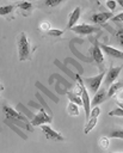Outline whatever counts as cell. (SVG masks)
Here are the masks:
<instances>
[{
  "mask_svg": "<svg viewBox=\"0 0 123 153\" xmlns=\"http://www.w3.org/2000/svg\"><path fill=\"white\" fill-rule=\"evenodd\" d=\"M41 129L43 130V133L45 134V137L48 140H55V141H62L63 140V136L60 133H57L56 130H54L51 127H49V126L42 124L41 126Z\"/></svg>",
  "mask_w": 123,
  "mask_h": 153,
  "instance_id": "obj_9",
  "label": "cell"
},
{
  "mask_svg": "<svg viewBox=\"0 0 123 153\" xmlns=\"http://www.w3.org/2000/svg\"><path fill=\"white\" fill-rule=\"evenodd\" d=\"M67 98H68L70 102L76 103L78 105H82V99H81V96L76 94L74 91H68V92H67Z\"/></svg>",
  "mask_w": 123,
  "mask_h": 153,
  "instance_id": "obj_17",
  "label": "cell"
},
{
  "mask_svg": "<svg viewBox=\"0 0 123 153\" xmlns=\"http://www.w3.org/2000/svg\"><path fill=\"white\" fill-rule=\"evenodd\" d=\"M117 1L116 0H107L106 1V7L110 10V11H115L116 10V7H117Z\"/></svg>",
  "mask_w": 123,
  "mask_h": 153,
  "instance_id": "obj_27",
  "label": "cell"
},
{
  "mask_svg": "<svg viewBox=\"0 0 123 153\" xmlns=\"http://www.w3.org/2000/svg\"><path fill=\"white\" fill-rule=\"evenodd\" d=\"M106 98H107V92L105 91V88H100V90H98V91L94 93L93 99L91 100V106H96V105L102 104Z\"/></svg>",
  "mask_w": 123,
  "mask_h": 153,
  "instance_id": "obj_12",
  "label": "cell"
},
{
  "mask_svg": "<svg viewBox=\"0 0 123 153\" xmlns=\"http://www.w3.org/2000/svg\"><path fill=\"white\" fill-rule=\"evenodd\" d=\"M17 7H19L20 10H31L32 8V4L29 1H19L16 4Z\"/></svg>",
  "mask_w": 123,
  "mask_h": 153,
  "instance_id": "obj_21",
  "label": "cell"
},
{
  "mask_svg": "<svg viewBox=\"0 0 123 153\" xmlns=\"http://www.w3.org/2000/svg\"><path fill=\"white\" fill-rule=\"evenodd\" d=\"M115 38L118 45L123 48V25L121 23H117V27L115 30Z\"/></svg>",
  "mask_w": 123,
  "mask_h": 153,
  "instance_id": "obj_14",
  "label": "cell"
},
{
  "mask_svg": "<svg viewBox=\"0 0 123 153\" xmlns=\"http://www.w3.org/2000/svg\"><path fill=\"white\" fill-rule=\"evenodd\" d=\"M90 53H91V56L93 57V60L98 63H103L104 61V55H103V50L99 45V42L96 39L93 45L90 48Z\"/></svg>",
  "mask_w": 123,
  "mask_h": 153,
  "instance_id": "obj_8",
  "label": "cell"
},
{
  "mask_svg": "<svg viewBox=\"0 0 123 153\" xmlns=\"http://www.w3.org/2000/svg\"><path fill=\"white\" fill-rule=\"evenodd\" d=\"M103 1H107V0H103Z\"/></svg>",
  "mask_w": 123,
  "mask_h": 153,
  "instance_id": "obj_33",
  "label": "cell"
},
{
  "mask_svg": "<svg viewBox=\"0 0 123 153\" xmlns=\"http://www.w3.org/2000/svg\"><path fill=\"white\" fill-rule=\"evenodd\" d=\"M14 7H16V4L1 6V7H0V14H1V16H6V14H8L10 12H12V11L14 10Z\"/></svg>",
  "mask_w": 123,
  "mask_h": 153,
  "instance_id": "obj_19",
  "label": "cell"
},
{
  "mask_svg": "<svg viewBox=\"0 0 123 153\" xmlns=\"http://www.w3.org/2000/svg\"><path fill=\"white\" fill-rule=\"evenodd\" d=\"M109 137H112V139H123V129L112 130V131L109 134Z\"/></svg>",
  "mask_w": 123,
  "mask_h": 153,
  "instance_id": "obj_22",
  "label": "cell"
},
{
  "mask_svg": "<svg viewBox=\"0 0 123 153\" xmlns=\"http://www.w3.org/2000/svg\"><path fill=\"white\" fill-rule=\"evenodd\" d=\"M76 81L79 82V85H80V87H81V99H82V108H84V110H85L86 121H88V120H90V114H91V111H90V108H91L90 94H88V92H87V90H86V85H85L84 80H82V79H81L79 75H76Z\"/></svg>",
  "mask_w": 123,
  "mask_h": 153,
  "instance_id": "obj_2",
  "label": "cell"
},
{
  "mask_svg": "<svg viewBox=\"0 0 123 153\" xmlns=\"http://www.w3.org/2000/svg\"><path fill=\"white\" fill-rule=\"evenodd\" d=\"M105 72H102L100 74L96 75V76H88L86 79H84V82L85 85L90 88V91L94 94L98 90H99V86L102 85V81H103V78H105Z\"/></svg>",
  "mask_w": 123,
  "mask_h": 153,
  "instance_id": "obj_3",
  "label": "cell"
},
{
  "mask_svg": "<svg viewBox=\"0 0 123 153\" xmlns=\"http://www.w3.org/2000/svg\"><path fill=\"white\" fill-rule=\"evenodd\" d=\"M39 29H41L42 31H49V30L51 29L50 23H49V22H42V23L39 24Z\"/></svg>",
  "mask_w": 123,
  "mask_h": 153,
  "instance_id": "obj_28",
  "label": "cell"
},
{
  "mask_svg": "<svg viewBox=\"0 0 123 153\" xmlns=\"http://www.w3.org/2000/svg\"><path fill=\"white\" fill-rule=\"evenodd\" d=\"M122 71V67H110L105 74V79H104V86H110L112 82H115V80L117 79V76L119 75Z\"/></svg>",
  "mask_w": 123,
  "mask_h": 153,
  "instance_id": "obj_7",
  "label": "cell"
},
{
  "mask_svg": "<svg viewBox=\"0 0 123 153\" xmlns=\"http://www.w3.org/2000/svg\"><path fill=\"white\" fill-rule=\"evenodd\" d=\"M117 104H118V106H121V108L123 109V102H121V100L118 102V100H117Z\"/></svg>",
  "mask_w": 123,
  "mask_h": 153,
  "instance_id": "obj_31",
  "label": "cell"
},
{
  "mask_svg": "<svg viewBox=\"0 0 123 153\" xmlns=\"http://www.w3.org/2000/svg\"><path fill=\"white\" fill-rule=\"evenodd\" d=\"M117 2H118V5H121V7L123 8V0H118Z\"/></svg>",
  "mask_w": 123,
  "mask_h": 153,
  "instance_id": "obj_32",
  "label": "cell"
},
{
  "mask_svg": "<svg viewBox=\"0 0 123 153\" xmlns=\"http://www.w3.org/2000/svg\"><path fill=\"white\" fill-rule=\"evenodd\" d=\"M80 13H81V8L79 6H76L73 12L69 14V19H68V24H67V29H70L73 27L74 25H76L78 20L80 19Z\"/></svg>",
  "mask_w": 123,
  "mask_h": 153,
  "instance_id": "obj_13",
  "label": "cell"
},
{
  "mask_svg": "<svg viewBox=\"0 0 123 153\" xmlns=\"http://www.w3.org/2000/svg\"><path fill=\"white\" fill-rule=\"evenodd\" d=\"M110 137L109 136H102L99 139V146L103 148V149H107L109 148V145H110Z\"/></svg>",
  "mask_w": 123,
  "mask_h": 153,
  "instance_id": "obj_20",
  "label": "cell"
},
{
  "mask_svg": "<svg viewBox=\"0 0 123 153\" xmlns=\"http://www.w3.org/2000/svg\"><path fill=\"white\" fill-rule=\"evenodd\" d=\"M67 112L70 116H78L79 115V105L74 102H70L67 104Z\"/></svg>",
  "mask_w": 123,
  "mask_h": 153,
  "instance_id": "obj_16",
  "label": "cell"
},
{
  "mask_svg": "<svg viewBox=\"0 0 123 153\" xmlns=\"http://www.w3.org/2000/svg\"><path fill=\"white\" fill-rule=\"evenodd\" d=\"M113 16H112V12L109 11V12H99V13H94L92 14L91 17V20L94 23V24H98V25H102V24H105L109 19H111Z\"/></svg>",
  "mask_w": 123,
  "mask_h": 153,
  "instance_id": "obj_10",
  "label": "cell"
},
{
  "mask_svg": "<svg viewBox=\"0 0 123 153\" xmlns=\"http://www.w3.org/2000/svg\"><path fill=\"white\" fill-rule=\"evenodd\" d=\"M117 98H118V100H123V88H121L117 92Z\"/></svg>",
  "mask_w": 123,
  "mask_h": 153,
  "instance_id": "obj_30",
  "label": "cell"
},
{
  "mask_svg": "<svg viewBox=\"0 0 123 153\" xmlns=\"http://www.w3.org/2000/svg\"><path fill=\"white\" fill-rule=\"evenodd\" d=\"M99 45H100L102 50H103L105 54H107L109 56H111V57H113V59L123 60V51H122V50H118V49H116V48L109 47V45H106V44H104V43H99Z\"/></svg>",
  "mask_w": 123,
  "mask_h": 153,
  "instance_id": "obj_11",
  "label": "cell"
},
{
  "mask_svg": "<svg viewBox=\"0 0 123 153\" xmlns=\"http://www.w3.org/2000/svg\"><path fill=\"white\" fill-rule=\"evenodd\" d=\"M109 116H117V117H123V109L121 106L109 111Z\"/></svg>",
  "mask_w": 123,
  "mask_h": 153,
  "instance_id": "obj_24",
  "label": "cell"
},
{
  "mask_svg": "<svg viewBox=\"0 0 123 153\" xmlns=\"http://www.w3.org/2000/svg\"><path fill=\"white\" fill-rule=\"evenodd\" d=\"M100 112H102V110H100V108H99L98 105L92 106V109H91V114H90V117H98V116L100 115Z\"/></svg>",
  "mask_w": 123,
  "mask_h": 153,
  "instance_id": "obj_26",
  "label": "cell"
},
{
  "mask_svg": "<svg viewBox=\"0 0 123 153\" xmlns=\"http://www.w3.org/2000/svg\"><path fill=\"white\" fill-rule=\"evenodd\" d=\"M123 86L122 82H112L110 86H109V91H107V98H111L112 96H115L121 87Z\"/></svg>",
  "mask_w": 123,
  "mask_h": 153,
  "instance_id": "obj_15",
  "label": "cell"
},
{
  "mask_svg": "<svg viewBox=\"0 0 123 153\" xmlns=\"http://www.w3.org/2000/svg\"><path fill=\"white\" fill-rule=\"evenodd\" d=\"M69 30L74 31L75 33L78 35H91L93 32H97L99 29L97 26H93V25H90V24H79V25H74L73 27H70Z\"/></svg>",
  "mask_w": 123,
  "mask_h": 153,
  "instance_id": "obj_6",
  "label": "cell"
},
{
  "mask_svg": "<svg viewBox=\"0 0 123 153\" xmlns=\"http://www.w3.org/2000/svg\"><path fill=\"white\" fill-rule=\"evenodd\" d=\"M97 122H98V117H90V120L86 121V126H85V129H84L85 134H88L96 127Z\"/></svg>",
  "mask_w": 123,
  "mask_h": 153,
  "instance_id": "obj_18",
  "label": "cell"
},
{
  "mask_svg": "<svg viewBox=\"0 0 123 153\" xmlns=\"http://www.w3.org/2000/svg\"><path fill=\"white\" fill-rule=\"evenodd\" d=\"M48 35H50V36H53V37H60V36H62L63 35V30H61V29H50L49 31H48Z\"/></svg>",
  "mask_w": 123,
  "mask_h": 153,
  "instance_id": "obj_25",
  "label": "cell"
},
{
  "mask_svg": "<svg viewBox=\"0 0 123 153\" xmlns=\"http://www.w3.org/2000/svg\"><path fill=\"white\" fill-rule=\"evenodd\" d=\"M63 1L64 0H44V5L47 7H56V6H59Z\"/></svg>",
  "mask_w": 123,
  "mask_h": 153,
  "instance_id": "obj_23",
  "label": "cell"
},
{
  "mask_svg": "<svg viewBox=\"0 0 123 153\" xmlns=\"http://www.w3.org/2000/svg\"><path fill=\"white\" fill-rule=\"evenodd\" d=\"M2 111L5 112V115H6V117L8 120H19V121H23V122H25L27 124H31V122H29V120L24 115H21L20 112H18L17 110H14L13 108H11L8 105H4L2 106Z\"/></svg>",
  "mask_w": 123,
  "mask_h": 153,
  "instance_id": "obj_5",
  "label": "cell"
},
{
  "mask_svg": "<svg viewBox=\"0 0 123 153\" xmlns=\"http://www.w3.org/2000/svg\"><path fill=\"white\" fill-rule=\"evenodd\" d=\"M111 19H112L113 22H116V23H123V12L118 13L117 16H113Z\"/></svg>",
  "mask_w": 123,
  "mask_h": 153,
  "instance_id": "obj_29",
  "label": "cell"
},
{
  "mask_svg": "<svg viewBox=\"0 0 123 153\" xmlns=\"http://www.w3.org/2000/svg\"><path fill=\"white\" fill-rule=\"evenodd\" d=\"M53 121V116L48 112L44 111L43 108H39L38 112L35 115V117L32 118L31 121V126L32 127H36V126H42V124H47V123H51Z\"/></svg>",
  "mask_w": 123,
  "mask_h": 153,
  "instance_id": "obj_4",
  "label": "cell"
},
{
  "mask_svg": "<svg viewBox=\"0 0 123 153\" xmlns=\"http://www.w3.org/2000/svg\"><path fill=\"white\" fill-rule=\"evenodd\" d=\"M17 47H18V59L19 61H27L31 59V47L29 38L25 32H20L17 37Z\"/></svg>",
  "mask_w": 123,
  "mask_h": 153,
  "instance_id": "obj_1",
  "label": "cell"
}]
</instances>
